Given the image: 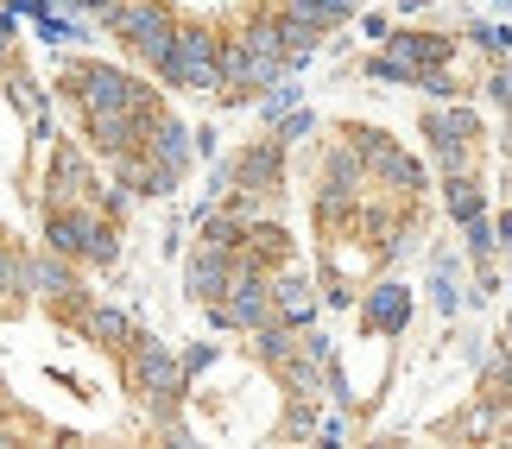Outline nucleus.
I'll return each mask as SVG.
<instances>
[{"label": "nucleus", "instance_id": "obj_12", "mask_svg": "<svg viewBox=\"0 0 512 449\" xmlns=\"http://www.w3.org/2000/svg\"><path fill=\"white\" fill-rule=\"evenodd\" d=\"M481 399H487V405H512V348L487 361V374H481Z\"/></svg>", "mask_w": 512, "mask_h": 449}, {"label": "nucleus", "instance_id": "obj_17", "mask_svg": "<svg viewBox=\"0 0 512 449\" xmlns=\"http://www.w3.org/2000/svg\"><path fill=\"white\" fill-rule=\"evenodd\" d=\"M468 38H475V45H481L487 57H500V51L512 45V26H475V32H468Z\"/></svg>", "mask_w": 512, "mask_h": 449}, {"label": "nucleus", "instance_id": "obj_9", "mask_svg": "<svg viewBox=\"0 0 512 449\" xmlns=\"http://www.w3.org/2000/svg\"><path fill=\"white\" fill-rule=\"evenodd\" d=\"M76 329H83V342H95V348H121V355H127V342L140 336V329L127 323V310H114V304H89Z\"/></svg>", "mask_w": 512, "mask_h": 449}, {"label": "nucleus", "instance_id": "obj_20", "mask_svg": "<svg viewBox=\"0 0 512 449\" xmlns=\"http://www.w3.org/2000/svg\"><path fill=\"white\" fill-rule=\"evenodd\" d=\"M494 241H512V209H506V216H494Z\"/></svg>", "mask_w": 512, "mask_h": 449}, {"label": "nucleus", "instance_id": "obj_7", "mask_svg": "<svg viewBox=\"0 0 512 449\" xmlns=\"http://www.w3.org/2000/svg\"><path fill=\"white\" fill-rule=\"evenodd\" d=\"M241 253V247H234ZM234 253L228 247H209V241H196V253H190V266H184V291L196 304H215L228 291V272H234Z\"/></svg>", "mask_w": 512, "mask_h": 449}, {"label": "nucleus", "instance_id": "obj_3", "mask_svg": "<svg viewBox=\"0 0 512 449\" xmlns=\"http://www.w3.org/2000/svg\"><path fill=\"white\" fill-rule=\"evenodd\" d=\"M102 26L121 38L146 70H159V57L177 38V13H171V0H114V7L102 13Z\"/></svg>", "mask_w": 512, "mask_h": 449}, {"label": "nucleus", "instance_id": "obj_8", "mask_svg": "<svg viewBox=\"0 0 512 449\" xmlns=\"http://www.w3.org/2000/svg\"><path fill=\"white\" fill-rule=\"evenodd\" d=\"M361 317H367V329H386V336H399V329L411 323V291L392 285V279L367 285V291H361Z\"/></svg>", "mask_w": 512, "mask_h": 449}, {"label": "nucleus", "instance_id": "obj_16", "mask_svg": "<svg viewBox=\"0 0 512 449\" xmlns=\"http://www.w3.org/2000/svg\"><path fill=\"white\" fill-rule=\"evenodd\" d=\"M177 367H184V380L209 374V367H215V348H209V342H196V348H184V355H177Z\"/></svg>", "mask_w": 512, "mask_h": 449}, {"label": "nucleus", "instance_id": "obj_4", "mask_svg": "<svg viewBox=\"0 0 512 449\" xmlns=\"http://www.w3.org/2000/svg\"><path fill=\"white\" fill-rule=\"evenodd\" d=\"M481 133V114L475 108H430L424 114V140L437 146V171L443 178H456V171H475L481 165V152L468 146Z\"/></svg>", "mask_w": 512, "mask_h": 449}, {"label": "nucleus", "instance_id": "obj_6", "mask_svg": "<svg viewBox=\"0 0 512 449\" xmlns=\"http://www.w3.org/2000/svg\"><path fill=\"white\" fill-rule=\"evenodd\" d=\"M279 171H285V140H260L234 159L228 178H234L241 197H266V190H279Z\"/></svg>", "mask_w": 512, "mask_h": 449}, {"label": "nucleus", "instance_id": "obj_13", "mask_svg": "<svg viewBox=\"0 0 512 449\" xmlns=\"http://www.w3.org/2000/svg\"><path fill=\"white\" fill-rule=\"evenodd\" d=\"M279 437L285 443H310V437H317V399H298V405H291V412L279 418Z\"/></svg>", "mask_w": 512, "mask_h": 449}, {"label": "nucleus", "instance_id": "obj_19", "mask_svg": "<svg viewBox=\"0 0 512 449\" xmlns=\"http://www.w3.org/2000/svg\"><path fill=\"white\" fill-rule=\"evenodd\" d=\"M487 95H494V102L512 114V70H494V76H487Z\"/></svg>", "mask_w": 512, "mask_h": 449}, {"label": "nucleus", "instance_id": "obj_18", "mask_svg": "<svg viewBox=\"0 0 512 449\" xmlns=\"http://www.w3.org/2000/svg\"><path fill=\"white\" fill-rule=\"evenodd\" d=\"M310 127H317V114H304V108H291V114H279V140H304Z\"/></svg>", "mask_w": 512, "mask_h": 449}, {"label": "nucleus", "instance_id": "obj_10", "mask_svg": "<svg viewBox=\"0 0 512 449\" xmlns=\"http://www.w3.org/2000/svg\"><path fill=\"white\" fill-rule=\"evenodd\" d=\"M146 152H152V159H159V165L171 171V178H177V184H184V171H190V159H196V146H190V133H184V127H177V121H171V114H165V121H159V127H152V140H146Z\"/></svg>", "mask_w": 512, "mask_h": 449}, {"label": "nucleus", "instance_id": "obj_21", "mask_svg": "<svg viewBox=\"0 0 512 449\" xmlns=\"http://www.w3.org/2000/svg\"><path fill=\"white\" fill-rule=\"evenodd\" d=\"M399 7H405V13H424V0H399Z\"/></svg>", "mask_w": 512, "mask_h": 449}, {"label": "nucleus", "instance_id": "obj_22", "mask_svg": "<svg viewBox=\"0 0 512 449\" xmlns=\"http://www.w3.org/2000/svg\"><path fill=\"white\" fill-rule=\"evenodd\" d=\"M506 336H512V317H506Z\"/></svg>", "mask_w": 512, "mask_h": 449}, {"label": "nucleus", "instance_id": "obj_15", "mask_svg": "<svg viewBox=\"0 0 512 449\" xmlns=\"http://www.w3.org/2000/svg\"><path fill=\"white\" fill-rule=\"evenodd\" d=\"M494 247H500V241H494V222L475 216V222H468V253H475V260H487Z\"/></svg>", "mask_w": 512, "mask_h": 449}, {"label": "nucleus", "instance_id": "obj_1", "mask_svg": "<svg viewBox=\"0 0 512 449\" xmlns=\"http://www.w3.org/2000/svg\"><path fill=\"white\" fill-rule=\"evenodd\" d=\"M159 83L184 89V95H222V32L177 26L171 51L159 57Z\"/></svg>", "mask_w": 512, "mask_h": 449}, {"label": "nucleus", "instance_id": "obj_23", "mask_svg": "<svg viewBox=\"0 0 512 449\" xmlns=\"http://www.w3.org/2000/svg\"><path fill=\"white\" fill-rule=\"evenodd\" d=\"M506 190H512V178H506Z\"/></svg>", "mask_w": 512, "mask_h": 449}, {"label": "nucleus", "instance_id": "obj_11", "mask_svg": "<svg viewBox=\"0 0 512 449\" xmlns=\"http://www.w3.org/2000/svg\"><path fill=\"white\" fill-rule=\"evenodd\" d=\"M443 209H449V222H475L487 216V190L475 184V171H456V178H443Z\"/></svg>", "mask_w": 512, "mask_h": 449}, {"label": "nucleus", "instance_id": "obj_14", "mask_svg": "<svg viewBox=\"0 0 512 449\" xmlns=\"http://www.w3.org/2000/svg\"><path fill=\"white\" fill-rule=\"evenodd\" d=\"M298 83H291V76H279V83H272L266 95H260V114H266V121H279V114H291V108H298Z\"/></svg>", "mask_w": 512, "mask_h": 449}, {"label": "nucleus", "instance_id": "obj_2", "mask_svg": "<svg viewBox=\"0 0 512 449\" xmlns=\"http://www.w3.org/2000/svg\"><path fill=\"white\" fill-rule=\"evenodd\" d=\"M456 57V38H437V32H386L380 51L367 57V76L373 83H392V89H418L424 70H437Z\"/></svg>", "mask_w": 512, "mask_h": 449}, {"label": "nucleus", "instance_id": "obj_5", "mask_svg": "<svg viewBox=\"0 0 512 449\" xmlns=\"http://www.w3.org/2000/svg\"><path fill=\"white\" fill-rule=\"evenodd\" d=\"M266 285H272V317H285V323H310V317H317V304H323V291L317 285H310V272H298V266H272L266 272Z\"/></svg>", "mask_w": 512, "mask_h": 449}]
</instances>
